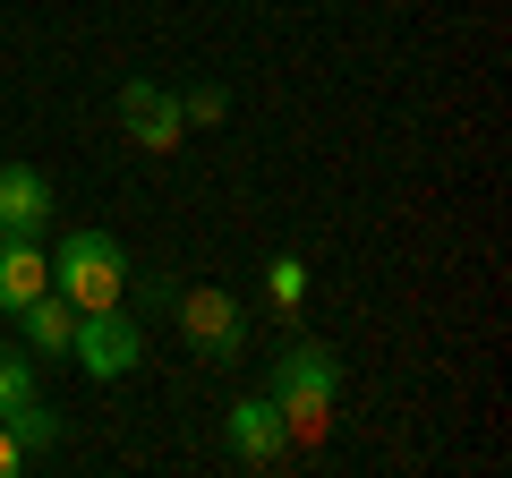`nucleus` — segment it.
<instances>
[{
  "label": "nucleus",
  "instance_id": "7ed1b4c3",
  "mask_svg": "<svg viewBox=\"0 0 512 478\" xmlns=\"http://www.w3.org/2000/svg\"><path fill=\"white\" fill-rule=\"evenodd\" d=\"M171 325H180V342L197 350L205 368H239V359H248V342H256L248 308H239L222 282H188V291L171 299Z\"/></svg>",
  "mask_w": 512,
  "mask_h": 478
},
{
  "label": "nucleus",
  "instance_id": "f03ea898",
  "mask_svg": "<svg viewBox=\"0 0 512 478\" xmlns=\"http://www.w3.org/2000/svg\"><path fill=\"white\" fill-rule=\"evenodd\" d=\"M52 291L69 299L77 316L86 308H120V291H128V248L111 231H60V257H52Z\"/></svg>",
  "mask_w": 512,
  "mask_h": 478
},
{
  "label": "nucleus",
  "instance_id": "f257e3e1",
  "mask_svg": "<svg viewBox=\"0 0 512 478\" xmlns=\"http://www.w3.org/2000/svg\"><path fill=\"white\" fill-rule=\"evenodd\" d=\"M265 393H274L282 427H291V453L299 444H325L333 436V402H342V359H333L325 342H291V350H274Z\"/></svg>",
  "mask_w": 512,
  "mask_h": 478
},
{
  "label": "nucleus",
  "instance_id": "423d86ee",
  "mask_svg": "<svg viewBox=\"0 0 512 478\" xmlns=\"http://www.w3.org/2000/svg\"><path fill=\"white\" fill-rule=\"evenodd\" d=\"M222 444H231L239 461H256V470L291 461V427H282L274 393H239V402H231V419H222Z\"/></svg>",
  "mask_w": 512,
  "mask_h": 478
},
{
  "label": "nucleus",
  "instance_id": "1a4fd4ad",
  "mask_svg": "<svg viewBox=\"0 0 512 478\" xmlns=\"http://www.w3.org/2000/svg\"><path fill=\"white\" fill-rule=\"evenodd\" d=\"M18 325H26V350H35V359H43V350H52V359H69L77 308H69V299H60V291H35V299H26V308H18Z\"/></svg>",
  "mask_w": 512,
  "mask_h": 478
},
{
  "label": "nucleus",
  "instance_id": "9b49d317",
  "mask_svg": "<svg viewBox=\"0 0 512 478\" xmlns=\"http://www.w3.org/2000/svg\"><path fill=\"white\" fill-rule=\"evenodd\" d=\"M265 299L291 316L299 299H308V265H299V257H274V265H265Z\"/></svg>",
  "mask_w": 512,
  "mask_h": 478
},
{
  "label": "nucleus",
  "instance_id": "2eb2a0df",
  "mask_svg": "<svg viewBox=\"0 0 512 478\" xmlns=\"http://www.w3.org/2000/svg\"><path fill=\"white\" fill-rule=\"evenodd\" d=\"M18 470H26V453L9 444V427H0V478H18Z\"/></svg>",
  "mask_w": 512,
  "mask_h": 478
},
{
  "label": "nucleus",
  "instance_id": "ddd939ff",
  "mask_svg": "<svg viewBox=\"0 0 512 478\" xmlns=\"http://www.w3.org/2000/svg\"><path fill=\"white\" fill-rule=\"evenodd\" d=\"M222 111H231V94H222V86H188L180 94V120H188V129H214Z\"/></svg>",
  "mask_w": 512,
  "mask_h": 478
},
{
  "label": "nucleus",
  "instance_id": "20e7f679",
  "mask_svg": "<svg viewBox=\"0 0 512 478\" xmlns=\"http://www.w3.org/2000/svg\"><path fill=\"white\" fill-rule=\"evenodd\" d=\"M69 359L94 376V385H120V376L146 359V333H137V316H128V308H86V316H77V333H69Z\"/></svg>",
  "mask_w": 512,
  "mask_h": 478
},
{
  "label": "nucleus",
  "instance_id": "6e6552de",
  "mask_svg": "<svg viewBox=\"0 0 512 478\" xmlns=\"http://www.w3.org/2000/svg\"><path fill=\"white\" fill-rule=\"evenodd\" d=\"M35 291H52V257H43V239H9V231H0V316H18Z\"/></svg>",
  "mask_w": 512,
  "mask_h": 478
},
{
  "label": "nucleus",
  "instance_id": "0eeeda50",
  "mask_svg": "<svg viewBox=\"0 0 512 478\" xmlns=\"http://www.w3.org/2000/svg\"><path fill=\"white\" fill-rule=\"evenodd\" d=\"M0 231L9 239H43L52 231V180L35 163H0Z\"/></svg>",
  "mask_w": 512,
  "mask_h": 478
},
{
  "label": "nucleus",
  "instance_id": "39448f33",
  "mask_svg": "<svg viewBox=\"0 0 512 478\" xmlns=\"http://www.w3.org/2000/svg\"><path fill=\"white\" fill-rule=\"evenodd\" d=\"M120 129H128V146L171 154V146L188 137V120H180V94H171V86H154V77H120Z\"/></svg>",
  "mask_w": 512,
  "mask_h": 478
},
{
  "label": "nucleus",
  "instance_id": "4468645a",
  "mask_svg": "<svg viewBox=\"0 0 512 478\" xmlns=\"http://www.w3.org/2000/svg\"><path fill=\"white\" fill-rule=\"evenodd\" d=\"M128 291H137V308H171L180 299V274H128Z\"/></svg>",
  "mask_w": 512,
  "mask_h": 478
},
{
  "label": "nucleus",
  "instance_id": "9d476101",
  "mask_svg": "<svg viewBox=\"0 0 512 478\" xmlns=\"http://www.w3.org/2000/svg\"><path fill=\"white\" fill-rule=\"evenodd\" d=\"M0 427H9V444H18L26 461H43L60 444V410H43V393H26L18 410H0Z\"/></svg>",
  "mask_w": 512,
  "mask_h": 478
},
{
  "label": "nucleus",
  "instance_id": "f8f14e48",
  "mask_svg": "<svg viewBox=\"0 0 512 478\" xmlns=\"http://www.w3.org/2000/svg\"><path fill=\"white\" fill-rule=\"evenodd\" d=\"M26 393H43L35 385V350H0V410H18Z\"/></svg>",
  "mask_w": 512,
  "mask_h": 478
}]
</instances>
